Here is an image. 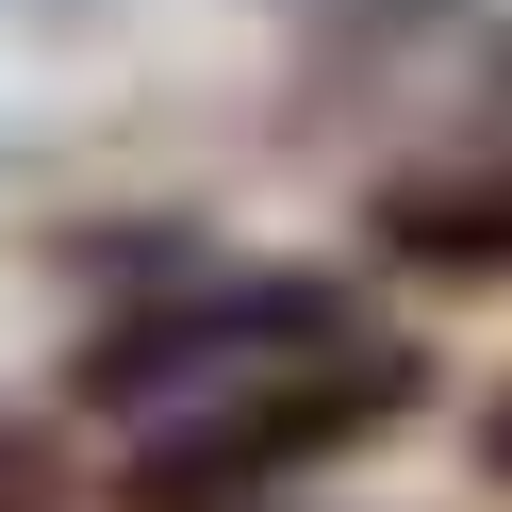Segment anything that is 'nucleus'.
I'll list each match as a JSON object with an SVG mask.
<instances>
[{
	"instance_id": "nucleus-6",
	"label": "nucleus",
	"mask_w": 512,
	"mask_h": 512,
	"mask_svg": "<svg viewBox=\"0 0 512 512\" xmlns=\"http://www.w3.org/2000/svg\"><path fill=\"white\" fill-rule=\"evenodd\" d=\"M248 512H265V496H248Z\"/></svg>"
},
{
	"instance_id": "nucleus-1",
	"label": "nucleus",
	"mask_w": 512,
	"mask_h": 512,
	"mask_svg": "<svg viewBox=\"0 0 512 512\" xmlns=\"http://www.w3.org/2000/svg\"><path fill=\"white\" fill-rule=\"evenodd\" d=\"M430 380L446 364L413 331H331V347H298V364H265V380H215V397H182V413H133L116 512H248V496H281V479H314V463L397 446L413 413H430Z\"/></svg>"
},
{
	"instance_id": "nucleus-5",
	"label": "nucleus",
	"mask_w": 512,
	"mask_h": 512,
	"mask_svg": "<svg viewBox=\"0 0 512 512\" xmlns=\"http://www.w3.org/2000/svg\"><path fill=\"white\" fill-rule=\"evenodd\" d=\"M479 479H496V496H512V380H496V397H479Z\"/></svg>"
},
{
	"instance_id": "nucleus-4",
	"label": "nucleus",
	"mask_w": 512,
	"mask_h": 512,
	"mask_svg": "<svg viewBox=\"0 0 512 512\" xmlns=\"http://www.w3.org/2000/svg\"><path fill=\"white\" fill-rule=\"evenodd\" d=\"M0 512H83V463H67V430L0 413Z\"/></svg>"
},
{
	"instance_id": "nucleus-3",
	"label": "nucleus",
	"mask_w": 512,
	"mask_h": 512,
	"mask_svg": "<svg viewBox=\"0 0 512 512\" xmlns=\"http://www.w3.org/2000/svg\"><path fill=\"white\" fill-rule=\"evenodd\" d=\"M364 248L397 281H512V133L430 149V166H380L364 182Z\"/></svg>"
},
{
	"instance_id": "nucleus-2",
	"label": "nucleus",
	"mask_w": 512,
	"mask_h": 512,
	"mask_svg": "<svg viewBox=\"0 0 512 512\" xmlns=\"http://www.w3.org/2000/svg\"><path fill=\"white\" fill-rule=\"evenodd\" d=\"M331 331H364V298H347L331 265H149L133 298L83 331L67 397L83 413H182V397H215V380H265V364H298V347H331Z\"/></svg>"
}]
</instances>
